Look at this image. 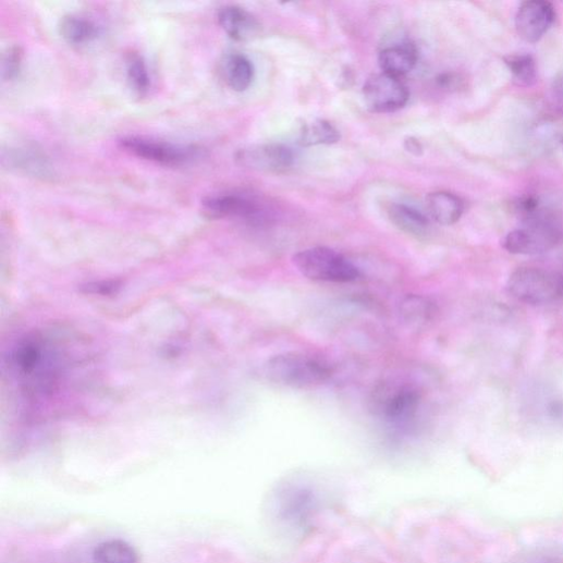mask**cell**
<instances>
[{
    "mask_svg": "<svg viewBox=\"0 0 563 563\" xmlns=\"http://www.w3.org/2000/svg\"><path fill=\"white\" fill-rule=\"evenodd\" d=\"M236 161L244 168L267 172L283 173L294 163V155L290 148L278 145H259L241 149Z\"/></svg>",
    "mask_w": 563,
    "mask_h": 563,
    "instance_id": "11",
    "label": "cell"
},
{
    "mask_svg": "<svg viewBox=\"0 0 563 563\" xmlns=\"http://www.w3.org/2000/svg\"><path fill=\"white\" fill-rule=\"evenodd\" d=\"M265 375L276 384L307 390L326 383L332 376V368L325 360L310 355L284 353L266 363Z\"/></svg>",
    "mask_w": 563,
    "mask_h": 563,
    "instance_id": "1",
    "label": "cell"
},
{
    "mask_svg": "<svg viewBox=\"0 0 563 563\" xmlns=\"http://www.w3.org/2000/svg\"><path fill=\"white\" fill-rule=\"evenodd\" d=\"M376 415L395 428L409 427L418 416L421 394L409 383H383L371 399Z\"/></svg>",
    "mask_w": 563,
    "mask_h": 563,
    "instance_id": "4",
    "label": "cell"
},
{
    "mask_svg": "<svg viewBox=\"0 0 563 563\" xmlns=\"http://www.w3.org/2000/svg\"><path fill=\"white\" fill-rule=\"evenodd\" d=\"M561 230L555 217L540 208L523 220V227L511 232L503 241V248L519 256H538L552 250L561 241Z\"/></svg>",
    "mask_w": 563,
    "mask_h": 563,
    "instance_id": "2",
    "label": "cell"
},
{
    "mask_svg": "<svg viewBox=\"0 0 563 563\" xmlns=\"http://www.w3.org/2000/svg\"><path fill=\"white\" fill-rule=\"evenodd\" d=\"M2 162L11 171L48 181L56 178V168L47 152L35 144L12 145L3 149Z\"/></svg>",
    "mask_w": 563,
    "mask_h": 563,
    "instance_id": "8",
    "label": "cell"
},
{
    "mask_svg": "<svg viewBox=\"0 0 563 563\" xmlns=\"http://www.w3.org/2000/svg\"><path fill=\"white\" fill-rule=\"evenodd\" d=\"M440 88L446 91H458L465 87V78L457 73H443L437 78Z\"/></svg>",
    "mask_w": 563,
    "mask_h": 563,
    "instance_id": "25",
    "label": "cell"
},
{
    "mask_svg": "<svg viewBox=\"0 0 563 563\" xmlns=\"http://www.w3.org/2000/svg\"><path fill=\"white\" fill-rule=\"evenodd\" d=\"M24 61V51L21 47L14 46L10 48L2 59V78L3 82H12L22 73Z\"/></svg>",
    "mask_w": 563,
    "mask_h": 563,
    "instance_id": "24",
    "label": "cell"
},
{
    "mask_svg": "<svg viewBox=\"0 0 563 563\" xmlns=\"http://www.w3.org/2000/svg\"><path fill=\"white\" fill-rule=\"evenodd\" d=\"M558 143L560 144V146L563 148V134L559 135L558 137Z\"/></svg>",
    "mask_w": 563,
    "mask_h": 563,
    "instance_id": "28",
    "label": "cell"
},
{
    "mask_svg": "<svg viewBox=\"0 0 563 563\" xmlns=\"http://www.w3.org/2000/svg\"><path fill=\"white\" fill-rule=\"evenodd\" d=\"M224 79L235 91L247 90L255 78L253 62L242 53H231L222 62Z\"/></svg>",
    "mask_w": 563,
    "mask_h": 563,
    "instance_id": "18",
    "label": "cell"
},
{
    "mask_svg": "<svg viewBox=\"0 0 563 563\" xmlns=\"http://www.w3.org/2000/svg\"><path fill=\"white\" fill-rule=\"evenodd\" d=\"M436 313L433 303L419 295H408L400 306L402 319L411 326H421L432 319Z\"/></svg>",
    "mask_w": 563,
    "mask_h": 563,
    "instance_id": "20",
    "label": "cell"
},
{
    "mask_svg": "<svg viewBox=\"0 0 563 563\" xmlns=\"http://www.w3.org/2000/svg\"><path fill=\"white\" fill-rule=\"evenodd\" d=\"M405 149L414 156H420L423 154V146L415 138H408L405 140Z\"/></svg>",
    "mask_w": 563,
    "mask_h": 563,
    "instance_id": "26",
    "label": "cell"
},
{
    "mask_svg": "<svg viewBox=\"0 0 563 563\" xmlns=\"http://www.w3.org/2000/svg\"><path fill=\"white\" fill-rule=\"evenodd\" d=\"M514 81L521 86H531L537 81V65L530 54H512L504 58Z\"/></svg>",
    "mask_w": 563,
    "mask_h": 563,
    "instance_id": "23",
    "label": "cell"
},
{
    "mask_svg": "<svg viewBox=\"0 0 563 563\" xmlns=\"http://www.w3.org/2000/svg\"><path fill=\"white\" fill-rule=\"evenodd\" d=\"M555 21L552 4L546 0H529L518 9L515 28L521 39L537 44L549 32Z\"/></svg>",
    "mask_w": 563,
    "mask_h": 563,
    "instance_id": "10",
    "label": "cell"
},
{
    "mask_svg": "<svg viewBox=\"0 0 563 563\" xmlns=\"http://www.w3.org/2000/svg\"><path fill=\"white\" fill-rule=\"evenodd\" d=\"M506 289L516 301L527 305H547L563 298V273L523 267L509 278Z\"/></svg>",
    "mask_w": 563,
    "mask_h": 563,
    "instance_id": "5",
    "label": "cell"
},
{
    "mask_svg": "<svg viewBox=\"0 0 563 563\" xmlns=\"http://www.w3.org/2000/svg\"><path fill=\"white\" fill-rule=\"evenodd\" d=\"M126 75L131 88L139 97L146 96L151 87V75L146 59L137 52L126 58Z\"/></svg>",
    "mask_w": 563,
    "mask_h": 563,
    "instance_id": "21",
    "label": "cell"
},
{
    "mask_svg": "<svg viewBox=\"0 0 563 563\" xmlns=\"http://www.w3.org/2000/svg\"><path fill=\"white\" fill-rule=\"evenodd\" d=\"M93 561L94 563H138V553L123 539H109L95 548Z\"/></svg>",
    "mask_w": 563,
    "mask_h": 563,
    "instance_id": "19",
    "label": "cell"
},
{
    "mask_svg": "<svg viewBox=\"0 0 563 563\" xmlns=\"http://www.w3.org/2000/svg\"><path fill=\"white\" fill-rule=\"evenodd\" d=\"M554 93L556 94L558 98L563 101V75L555 81Z\"/></svg>",
    "mask_w": 563,
    "mask_h": 563,
    "instance_id": "27",
    "label": "cell"
},
{
    "mask_svg": "<svg viewBox=\"0 0 563 563\" xmlns=\"http://www.w3.org/2000/svg\"><path fill=\"white\" fill-rule=\"evenodd\" d=\"M426 208L432 220L442 227H452L465 211L464 200L449 192H433L426 198Z\"/></svg>",
    "mask_w": 563,
    "mask_h": 563,
    "instance_id": "15",
    "label": "cell"
},
{
    "mask_svg": "<svg viewBox=\"0 0 563 563\" xmlns=\"http://www.w3.org/2000/svg\"><path fill=\"white\" fill-rule=\"evenodd\" d=\"M59 34L68 45L82 48L98 40L101 27L87 16L69 14L61 19Z\"/></svg>",
    "mask_w": 563,
    "mask_h": 563,
    "instance_id": "14",
    "label": "cell"
},
{
    "mask_svg": "<svg viewBox=\"0 0 563 563\" xmlns=\"http://www.w3.org/2000/svg\"><path fill=\"white\" fill-rule=\"evenodd\" d=\"M121 148L139 159L168 168L184 167L200 156L195 146L178 145L142 136H127L120 140Z\"/></svg>",
    "mask_w": 563,
    "mask_h": 563,
    "instance_id": "6",
    "label": "cell"
},
{
    "mask_svg": "<svg viewBox=\"0 0 563 563\" xmlns=\"http://www.w3.org/2000/svg\"><path fill=\"white\" fill-rule=\"evenodd\" d=\"M364 97L370 110L392 112L407 103L409 91L401 78L382 72L368 78L364 86Z\"/></svg>",
    "mask_w": 563,
    "mask_h": 563,
    "instance_id": "9",
    "label": "cell"
},
{
    "mask_svg": "<svg viewBox=\"0 0 563 563\" xmlns=\"http://www.w3.org/2000/svg\"><path fill=\"white\" fill-rule=\"evenodd\" d=\"M293 264L305 278L316 282L352 283L360 270L346 257L326 247H314L294 255Z\"/></svg>",
    "mask_w": 563,
    "mask_h": 563,
    "instance_id": "3",
    "label": "cell"
},
{
    "mask_svg": "<svg viewBox=\"0 0 563 563\" xmlns=\"http://www.w3.org/2000/svg\"><path fill=\"white\" fill-rule=\"evenodd\" d=\"M315 510V492L306 487H287L278 495V513L283 521L290 524L305 525Z\"/></svg>",
    "mask_w": 563,
    "mask_h": 563,
    "instance_id": "12",
    "label": "cell"
},
{
    "mask_svg": "<svg viewBox=\"0 0 563 563\" xmlns=\"http://www.w3.org/2000/svg\"><path fill=\"white\" fill-rule=\"evenodd\" d=\"M201 209L211 219L236 218L260 223L265 212L254 198L241 193H218L205 197Z\"/></svg>",
    "mask_w": 563,
    "mask_h": 563,
    "instance_id": "7",
    "label": "cell"
},
{
    "mask_svg": "<svg viewBox=\"0 0 563 563\" xmlns=\"http://www.w3.org/2000/svg\"><path fill=\"white\" fill-rule=\"evenodd\" d=\"M417 50L412 44L395 45L382 50L379 64L383 73L402 78L416 65Z\"/></svg>",
    "mask_w": 563,
    "mask_h": 563,
    "instance_id": "16",
    "label": "cell"
},
{
    "mask_svg": "<svg viewBox=\"0 0 563 563\" xmlns=\"http://www.w3.org/2000/svg\"><path fill=\"white\" fill-rule=\"evenodd\" d=\"M389 217L394 227L408 236L426 238L431 231L429 219L406 205L393 204L389 208Z\"/></svg>",
    "mask_w": 563,
    "mask_h": 563,
    "instance_id": "17",
    "label": "cell"
},
{
    "mask_svg": "<svg viewBox=\"0 0 563 563\" xmlns=\"http://www.w3.org/2000/svg\"><path fill=\"white\" fill-rule=\"evenodd\" d=\"M218 24L230 38L240 42H246L260 36L262 27L260 22L247 10L229 5L218 11Z\"/></svg>",
    "mask_w": 563,
    "mask_h": 563,
    "instance_id": "13",
    "label": "cell"
},
{
    "mask_svg": "<svg viewBox=\"0 0 563 563\" xmlns=\"http://www.w3.org/2000/svg\"><path fill=\"white\" fill-rule=\"evenodd\" d=\"M341 140L338 130L326 121H315L303 127L299 145L311 147L319 145H332Z\"/></svg>",
    "mask_w": 563,
    "mask_h": 563,
    "instance_id": "22",
    "label": "cell"
}]
</instances>
